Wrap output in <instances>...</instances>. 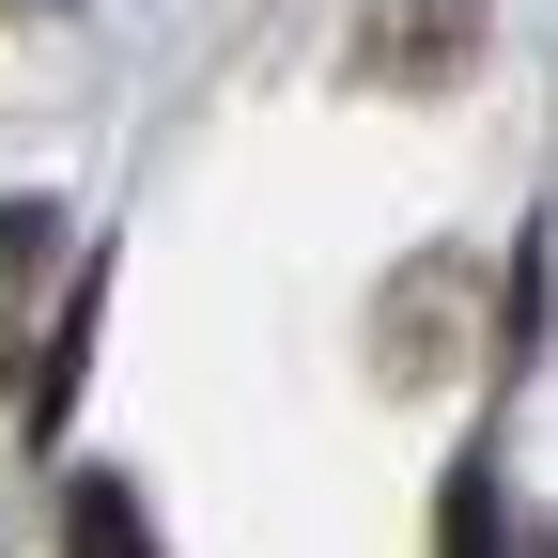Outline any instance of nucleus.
Wrapping results in <instances>:
<instances>
[{
    "label": "nucleus",
    "mask_w": 558,
    "mask_h": 558,
    "mask_svg": "<svg viewBox=\"0 0 558 558\" xmlns=\"http://www.w3.org/2000/svg\"><path fill=\"white\" fill-rule=\"evenodd\" d=\"M357 94H465L481 78V0H373L357 47H341Z\"/></svg>",
    "instance_id": "nucleus-1"
},
{
    "label": "nucleus",
    "mask_w": 558,
    "mask_h": 558,
    "mask_svg": "<svg viewBox=\"0 0 558 558\" xmlns=\"http://www.w3.org/2000/svg\"><path fill=\"white\" fill-rule=\"evenodd\" d=\"M94 341H109V248L62 279V326H47V357H32V435H62L78 418V373H94Z\"/></svg>",
    "instance_id": "nucleus-2"
},
{
    "label": "nucleus",
    "mask_w": 558,
    "mask_h": 558,
    "mask_svg": "<svg viewBox=\"0 0 558 558\" xmlns=\"http://www.w3.org/2000/svg\"><path fill=\"white\" fill-rule=\"evenodd\" d=\"M450 295H465V264H403V295H388V341H373V357H388V388H435V357H450Z\"/></svg>",
    "instance_id": "nucleus-3"
},
{
    "label": "nucleus",
    "mask_w": 558,
    "mask_h": 558,
    "mask_svg": "<svg viewBox=\"0 0 558 558\" xmlns=\"http://www.w3.org/2000/svg\"><path fill=\"white\" fill-rule=\"evenodd\" d=\"M62 558H171V543H156V512H140V481L94 465L78 497H62Z\"/></svg>",
    "instance_id": "nucleus-4"
},
{
    "label": "nucleus",
    "mask_w": 558,
    "mask_h": 558,
    "mask_svg": "<svg viewBox=\"0 0 558 558\" xmlns=\"http://www.w3.org/2000/svg\"><path fill=\"white\" fill-rule=\"evenodd\" d=\"M435 558H497V465H450V497H435Z\"/></svg>",
    "instance_id": "nucleus-5"
},
{
    "label": "nucleus",
    "mask_w": 558,
    "mask_h": 558,
    "mask_svg": "<svg viewBox=\"0 0 558 558\" xmlns=\"http://www.w3.org/2000/svg\"><path fill=\"white\" fill-rule=\"evenodd\" d=\"M62 264V202H0V295Z\"/></svg>",
    "instance_id": "nucleus-6"
},
{
    "label": "nucleus",
    "mask_w": 558,
    "mask_h": 558,
    "mask_svg": "<svg viewBox=\"0 0 558 558\" xmlns=\"http://www.w3.org/2000/svg\"><path fill=\"white\" fill-rule=\"evenodd\" d=\"M16 16H78V0H0V32H16Z\"/></svg>",
    "instance_id": "nucleus-7"
},
{
    "label": "nucleus",
    "mask_w": 558,
    "mask_h": 558,
    "mask_svg": "<svg viewBox=\"0 0 558 558\" xmlns=\"http://www.w3.org/2000/svg\"><path fill=\"white\" fill-rule=\"evenodd\" d=\"M0 403H16V326H0Z\"/></svg>",
    "instance_id": "nucleus-8"
}]
</instances>
